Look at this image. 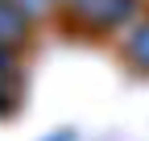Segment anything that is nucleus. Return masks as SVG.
I'll list each match as a JSON object with an SVG mask.
<instances>
[{"mask_svg": "<svg viewBox=\"0 0 149 141\" xmlns=\"http://www.w3.org/2000/svg\"><path fill=\"white\" fill-rule=\"evenodd\" d=\"M29 29V13L21 4H13V0H0V38L4 42H21Z\"/></svg>", "mask_w": 149, "mask_h": 141, "instance_id": "2", "label": "nucleus"}, {"mask_svg": "<svg viewBox=\"0 0 149 141\" xmlns=\"http://www.w3.org/2000/svg\"><path fill=\"white\" fill-rule=\"evenodd\" d=\"M0 66H13V50H8L4 38H0Z\"/></svg>", "mask_w": 149, "mask_h": 141, "instance_id": "4", "label": "nucleus"}, {"mask_svg": "<svg viewBox=\"0 0 149 141\" xmlns=\"http://www.w3.org/2000/svg\"><path fill=\"white\" fill-rule=\"evenodd\" d=\"M124 58L141 70H149V17L141 25H133V33L124 38Z\"/></svg>", "mask_w": 149, "mask_h": 141, "instance_id": "3", "label": "nucleus"}, {"mask_svg": "<svg viewBox=\"0 0 149 141\" xmlns=\"http://www.w3.org/2000/svg\"><path fill=\"white\" fill-rule=\"evenodd\" d=\"M13 4H21L25 13H37V8H42V4H37V0H13Z\"/></svg>", "mask_w": 149, "mask_h": 141, "instance_id": "5", "label": "nucleus"}, {"mask_svg": "<svg viewBox=\"0 0 149 141\" xmlns=\"http://www.w3.org/2000/svg\"><path fill=\"white\" fill-rule=\"evenodd\" d=\"M70 13L87 29H116L137 13V0H70Z\"/></svg>", "mask_w": 149, "mask_h": 141, "instance_id": "1", "label": "nucleus"}]
</instances>
